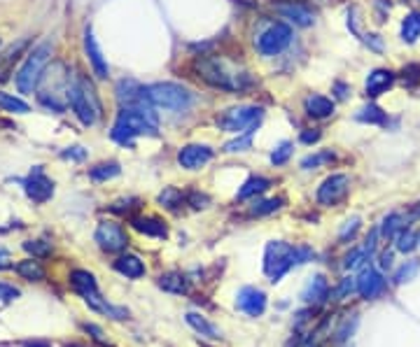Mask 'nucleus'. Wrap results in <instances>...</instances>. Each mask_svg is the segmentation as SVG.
I'll return each mask as SVG.
<instances>
[{"label": "nucleus", "mask_w": 420, "mask_h": 347, "mask_svg": "<svg viewBox=\"0 0 420 347\" xmlns=\"http://www.w3.org/2000/svg\"><path fill=\"white\" fill-rule=\"evenodd\" d=\"M24 249L33 257H47V254H51V242H47V240H26Z\"/></svg>", "instance_id": "nucleus-40"}, {"label": "nucleus", "mask_w": 420, "mask_h": 347, "mask_svg": "<svg viewBox=\"0 0 420 347\" xmlns=\"http://www.w3.org/2000/svg\"><path fill=\"white\" fill-rule=\"evenodd\" d=\"M61 156L63 159H71V161H82L84 156H87V152H84L82 147H71V150H66Z\"/></svg>", "instance_id": "nucleus-48"}, {"label": "nucleus", "mask_w": 420, "mask_h": 347, "mask_svg": "<svg viewBox=\"0 0 420 347\" xmlns=\"http://www.w3.org/2000/svg\"><path fill=\"white\" fill-rule=\"evenodd\" d=\"M302 299L308 306H322V303L329 299V284L324 280V275H315L308 280V284L302 291Z\"/></svg>", "instance_id": "nucleus-17"}, {"label": "nucleus", "mask_w": 420, "mask_h": 347, "mask_svg": "<svg viewBox=\"0 0 420 347\" xmlns=\"http://www.w3.org/2000/svg\"><path fill=\"white\" fill-rule=\"evenodd\" d=\"M292 42V29L285 24H273L271 29H267L257 40V49L264 56H276Z\"/></svg>", "instance_id": "nucleus-9"}, {"label": "nucleus", "mask_w": 420, "mask_h": 347, "mask_svg": "<svg viewBox=\"0 0 420 347\" xmlns=\"http://www.w3.org/2000/svg\"><path fill=\"white\" fill-rule=\"evenodd\" d=\"M304 108L311 117L315 119H324V117H332L334 115V103L324 96H318V93H313V96H308L304 100Z\"/></svg>", "instance_id": "nucleus-24"}, {"label": "nucleus", "mask_w": 420, "mask_h": 347, "mask_svg": "<svg viewBox=\"0 0 420 347\" xmlns=\"http://www.w3.org/2000/svg\"><path fill=\"white\" fill-rule=\"evenodd\" d=\"M383 291H385V277L367 261L362 266V273L357 275V294L362 299L372 301V299H379Z\"/></svg>", "instance_id": "nucleus-12"}, {"label": "nucleus", "mask_w": 420, "mask_h": 347, "mask_svg": "<svg viewBox=\"0 0 420 347\" xmlns=\"http://www.w3.org/2000/svg\"><path fill=\"white\" fill-rule=\"evenodd\" d=\"M280 205H282V198H269V201H257V203L250 207V214H255V217L271 214V212L280 210Z\"/></svg>", "instance_id": "nucleus-38"}, {"label": "nucleus", "mask_w": 420, "mask_h": 347, "mask_svg": "<svg viewBox=\"0 0 420 347\" xmlns=\"http://www.w3.org/2000/svg\"><path fill=\"white\" fill-rule=\"evenodd\" d=\"M212 159V150L208 145H187L178 152V161L180 166L187 170H199Z\"/></svg>", "instance_id": "nucleus-15"}, {"label": "nucleus", "mask_w": 420, "mask_h": 347, "mask_svg": "<svg viewBox=\"0 0 420 347\" xmlns=\"http://www.w3.org/2000/svg\"><path fill=\"white\" fill-rule=\"evenodd\" d=\"M372 259V252L367 249L364 245L362 247H355L353 252H350V254H346V259H344V268H357V266H364L367 261H369Z\"/></svg>", "instance_id": "nucleus-35"}, {"label": "nucleus", "mask_w": 420, "mask_h": 347, "mask_svg": "<svg viewBox=\"0 0 420 347\" xmlns=\"http://www.w3.org/2000/svg\"><path fill=\"white\" fill-rule=\"evenodd\" d=\"M10 257H7V252H0V271H5V268H10Z\"/></svg>", "instance_id": "nucleus-53"}, {"label": "nucleus", "mask_w": 420, "mask_h": 347, "mask_svg": "<svg viewBox=\"0 0 420 347\" xmlns=\"http://www.w3.org/2000/svg\"><path fill=\"white\" fill-rule=\"evenodd\" d=\"M194 68L201 80L208 82L210 86H215V89L243 91L252 84L250 75L243 73L238 66L229 63L227 58H220V56H199Z\"/></svg>", "instance_id": "nucleus-1"}, {"label": "nucleus", "mask_w": 420, "mask_h": 347, "mask_svg": "<svg viewBox=\"0 0 420 347\" xmlns=\"http://www.w3.org/2000/svg\"><path fill=\"white\" fill-rule=\"evenodd\" d=\"M359 229V217H353V219H348L344 224V229L339 231V240L341 242H346V240H353L355 238V233Z\"/></svg>", "instance_id": "nucleus-43"}, {"label": "nucleus", "mask_w": 420, "mask_h": 347, "mask_svg": "<svg viewBox=\"0 0 420 347\" xmlns=\"http://www.w3.org/2000/svg\"><path fill=\"white\" fill-rule=\"evenodd\" d=\"M313 257V252L308 247H292L290 242L273 240L264 249V273L271 277V282H280V277L285 275L290 268L306 264Z\"/></svg>", "instance_id": "nucleus-2"}, {"label": "nucleus", "mask_w": 420, "mask_h": 347, "mask_svg": "<svg viewBox=\"0 0 420 347\" xmlns=\"http://www.w3.org/2000/svg\"><path fill=\"white\" fill-rule=\"evenodd\" d=\"M131 227L138 233H145V236H152V238H166L168 236L166 222L157 219V217H133Z\"/></svg>", "instance_id": "nucleus-19"}, {"label": "nucleus", "mask_w": 420, "mask_h": 347, "mask_svg": "<svg viewBox=\"0 0 420 347\" xmlns=\"http://www.w3.org/2000/svg\"><path fill=\"white\" fill-rule=\"evenodd\" d=\"M236 308L247 317H260L267 310V294L257 287H243L236 294Z\"/></svg>", "instance_id": "nucleus-13"}, {"label": "nucleus", "mask_w": 420, "mask_h": 347, "mask_svg": "<svg viewBox=\"0 0 420 347\" xmlns=\"http://www.w3.org/2000/svg\"><path fill=\"white\" fill-rule=\"evenodd\" d=\"M269 187H271V180H267V177H250L241 189H238V198L245 201V198H252L257 194L267 192Z\"/></svg>", "instance_id": "nucleus-29"}, {"label": "nucleus", "mask_w": 420, "mask_h": 347, "mask_svg": "<svg viewBox=\"0 0 420 347\" xmlns=\"http://www.w3.org/2000/svg\"><path fill=\"white\" fill-rule=\"evenodd\" d=\"M392 84H395V73L388 71V68H376V71H372L369 75H367V84H364L367 96L379 98L390 89Z\"/></svg>", "instance_id": "nucleus-16"}, {"label": "nucleus", "mask_w": 420, "mask_h": 347, "mask_svg": "<svg viewBox=\"0 0 420 347\" xmlns=\"http://www.w3.org/2000/svg\"><path fill=\"white\" fill-rule=\"evenodd\" d=\"M84 331L91 333L93 336V341H98V343H106V338H103V331L96 326V324H84Z\"/></svg>", "instance_id": "nucleus-49"}, {"label": "nucleus", "mask_w": 420, "mask_h": 347, "mask_svg": "<svg viewBox=\"0 0 420 347\" xmlns=\"http://www.w3.org/2000/svg\"><path fill=\"white\" fill-rule=\"evenodd\" d=\"M278 12H280L282 16H285V19L294 21L297 26H311V24H313V12L306 10V7H302V5H294V3L280 5Z\"/></svg>", "instance_id": "nucleus-26"}, {"label": "nucleus", "mask_w": 420, "mask_h": 347, "mask_svg": "<svg viewBox=\"0 0 420 347\" xmlns=\"http://www.w3.org/2000/svg\"><path fill=\"white\" fill-rule=\"evenodd\" d=\"M320 140V131H304L302 133V143L311 145V143H318Z\"/></svg>", "instance_id": "nucleus-51"}, {"label": "nucleus", "mask_w": 420, "mask_h": 347, "mask_svg": "<svg viewBox=\"0 0 420 347\" xmlns=\"http://www.w3.org/2000/svg\"><path fill=\"white\" fill-rule=\"evenodd\" d=\"M187 203H190L192 207H205L210 203V198L205 194H199V192H192L190 196H187Z\"/></svg>", "instance_id": "nucleus-46"}, {"label": "nucleus", "mask_w": 420, "mask_h": 347, "mask_svg": "<svg viewBox=\"0 0 420 347\" xmlns=\"http://www.w3.org/2000/svg\"><path fill=\"white\" fill-rule=\"evenodd\" d=\"M183 201H185V196L180 194L175 187H166L164 192L159 194V203L168 207V210H178V207L183 205Z\"/></svg>", "instance_id": "nucleus-37"}, {"label": "nucleus", "mask_w": 420, "mask_h": 347, "mask_svg": "<svg viewBox=\"0 0 420 347\" xmlns=\"http://www.w3.org/2000/svg\"><path fill=\"white\" fill-rule=\"evenodd\" d=\"M297 347H318V345H315L313 341H304V343H299Z\"/></svg>", "instance_id": "nucleus-57"}, {"label": "nucleus", "mask_w": 420, "mask_h": 347, "mask_svg": "<svg viewBox=\"0 0 420 347\" xmlns=\"http://www.w3.org/2000/svg\"><path fill=\"white\" fill-rule=\"evenodd\" d=\"M119 170H122V168H119V163H115V161H110V163H98V166H93V168L89 170V177L96 180V182H106V180L117 177Z\"/></svg>", "instance_id": "nucleus-31"}, {"label": "nucleus", "mask_w": 420, "mask_h": 347, "mask_svg": "<svg viewBox=\"0 0 420 347\" xmlns=\"http://www.w3.org/2000/svg\"><path fill=\"white\" fill-rule=\"evenodd\" d=\"M110 135H113V140L122 145H133V138L138 135H157V117H152L143 110L122 108Z\"/></svg>", "instance_id": "nucleus-3"}, {"label": "nucleus", "mask_w": 420, "mask_h": 347, "mask_svg": "<svg viewBox=\"0 0 420 347\" xmlns=\"http://www.w3.org/2000/svg\"><path fill=\"white\" fill-rule=\"evenodd\" d=\"M390 266H392V254L390 252H383L381 254V268L385 271V268H390Z\"/></svg>", "instance_id": "nucleus-52"}, {"label": "nucleus", "mask_w": 420, "mask_h": 347, "mask_svg": "<svg viewBox=\"0 0 420 347\" xmlns=\"http://www.w3.org/2000/svg\"><path fill=\"white\" fill-rule=\"evenodd\" d=\"M24 185H26V196H29L31 201H36V203H45V201H49V198H51V194H54V185H51L49 177H45L42 168L33 170Z\"/></svg>", "instance_id": "nucleus-14"}, {"label": "nucleus", "mask_w": 420, "mask_h": 347, "mask_svg": "<svg viewBox=\"0 0 420 347\" xmlns=\"http://www.w3.org/2000/svg\"><path fill=\"white\" fill-rule=\"evenodd\" d=\"M418 242H420V236L416 231H411V229H404L399 233V236L395 238V247L397 252H404V254H409V252H414L418 247Z\"/></svg>", "instance_id": "nucleus-32"}, {"label": "nucleus", "mask_w": 420, "mask_h": 347, "mask_svg": "<svg viewBox=\"0 0 420 347\" xmlns=\"http://www.w3.org/2000/svg\"><path fill=\"white\" fill-rule=\"evenodd\" d=\"M420 271V261L418 259H411V261H406L404 266L399 268V271L395 273V277H392V282L395 284H404V282H411L414 277L418 275Z\"/></svg>", "instance_id": "nucleus-34"}, {"label": "nucleus", "mask_w": 420, "mask_h": 347, "mask_svg": "<svg viewBox=\"0 0 420 347\" xmlns=\"http://www.w3.org/2000/svg\"><path fill=\"white\" fill-rule=\"evenodd\" d=\"M71 284H73V289L80 294L82 299H87V296H91V294L98 291L96 277H93L89 271H73L71 273Z\"/></svg>", "instance_id": "nucleus-23"}, {"label": "nucleus", "mask_w": 420, "mask_h": 347, "mask_svg": "<svg viewBox=\"0 0 420 347\" xmlns=\"http://www.w3.org/2000/svg\"><path fill=\"white\" fill-rule=\"evenodd\" d=\"M404 229H406V217L401 214V212H390V214L383 219L379 233H381V236H383L385 240H395Z\"/></svg>", "instance_id": "nucleus-25"}, {"label": "nucleus", "mask_w": 420, "mask_h": 347, "mask_svg": "<svg viewBox=\"0 0 420 347\" xmlns=\"http://www.w3.org/2000/svg\"><path fill=\"white\" fill-rule=\"evenodd\" d=\"M348 189H350V177L344 175V172H337V175H329L322 182L315 196H318L320 205L329 207V205H337L344 201V198L348 196Z\"/></svg>", "instance_id": "nucleus-10"}, {"label": "nucleus", "mask_w": 420, "mask_h": 347, "mask_svg": "<svg viewBox=\"0 0 420 347\" xmlns=\"http://www.w3.org/2000/svg\"><path fill=\"white\" fill-rule=\"evenodd\" d=\"M157 284H159V289H164L168 294H178V296H183V294L190 291V282H187V277L183 273H178V271L159 275Z\"/></svg>", "instance_id": "nucleus-22"}, {"label": "nucleus", "mask_w": 420, "mask_h": 347, "mask_svg": "<svg viewBox=\"0 0 420 347\" xmlns=\"http://www.w3.org/2000/svg\"><path fill=\"white\" fill-rule=\"evenodd\" d=\"M337 91H339V98H346V96H348V93H346L348 86H346V84H337Z\"/></svg>", "instance_id": "nucleus-54"}, {"label": "nucleus", "mask_w": 420, "mask_h": 347, "mask_svg": "<svg viewBox=\"0 0 420 347\" xmlns=\"http://www.w3.org/2000/svg\"><path fill=\"white\" fill-rule=\"evenodd\" d=\"M409 219H420V203L411 210V214H409Z\"/></svg>", "instance_id": "nucleus-55"}, {"label": "nucleus", "mask_w": 420, "mask_h": 347, "mask_svg": "<svg viewBox=\"0 0 420 347\" xmlns=\"http://www.w3.org/2000/svg\"><path fill=\"white\" fill-rule=\"evenodd\" d=\"M0 108L5 112H16V115H26L29 112V105L24 100L10 96V93H0Z\"/></svg>", "instance_id": "nucleus-39"}, {"label": "nucleus", "mask_w": 420, "mask_h": 347, "mask_svg": "<svg viewBox=\"0 0 420 347\" xmlns=\"http://www.w3.org/2000/svg\"><path fill=\"white\" fill-rule=\"evenodd\" d=\"M84 49H87V56L91 61V68H93V73H96V77L106 80V77H108V63H106V58H103V54H101L98 42H96V38H93L91 29L84 31Z\"/></svg>", "instance_id": "nucleus-18"}, {"label": "nucleus", "mask_w": 420, "mask_h": 347, "mask_svg": "<svg viewBox=\"0 0 420 347\" xmlns=\"http://www.w3.org/2000/svg\"><path fill=\"white\" fill-rule=\"evenodd\" d=\"M16 273H19L24 280H31V282H40L42 277H45V268H42L38 261H33V259H26V261L16 264Z\"/></svg>", "instance_id": "nucleus-30"}, {"label": "nucleus", "mask_w": 420, "mask_h": 347, "mask_svg": "<svg viewBox=\"0 0 420 347\" xmlns=\"http://www.w3.org/2000/svg\"><path fill=\"white\" fill-rule=\"evenodd\" d=\"M115 271L128 277V280H138V277L145 275L148 268H145V264L135 254H126V257H119L115 261Z\"/></svg>", "instance_id": "nucleus-21"}, {"label": "nucleus", "mask_w": 420, "mask_h": 347, "mask_svg": "<svg viewBox=\"0 0 420 347\" xmlns=\"http://www.w3.org/2000/svg\"><path fill=\"white\" fill-rule=\"evenodd\" d=\"M367 45H369L374 51H383V40H381V36H367Z\"/></svg>", "instance_id": "nucleus-50"}, {"label": "nucleus", "mask_w": 420, "mask_h": 347, "mask_svg": "<svg viewBox=\"0 0 420 347\" xmlns=\"http://www.w3.org/2000/svg\"><path fill=\"white\" fill-rule=\"evenodd\" d=\"M19 296V289L10 287V284H3L0 282V301H14Z\"/></svg>", "instance_id": "nucleus-47"}, {"label": "nucleus", "mask_w": 420, "mask_h": 347, "mask_svg": "<svg viewBox=\"0 0 420 347\" xmlns=\"http://www.w3.org/2000/svg\"><path fill=\"white\" fill-rule=\"evenodd\" d=\"M353 291H357V277H344L341 280V284H339V296L344 299V296H348V294H353Z\"/></svg>", "instance_id": "nucleus-45"}, {"label": "nucleus", "mask_w": 420, "mask_h": 347, "mask_svg": "<svg viewBox=\"0 0 420 347\" xmlns=\"http://www.w3.org/2000/svg\"><path fill=\"white\" fill-rule=\"evenodd\" d=\"M355 119L362 121V124H385V112L379 105H367L357 112Z\"/></svg>", "instance_id": "nucleus-33"}, {"label": "nucleus", "mask_w": 420, "mask_h": 347, "mask_svg": "<svg viewBox=\"0 0 420 347\" xmlns=\"http://www.w3.org/2000/svg\"><path fill=\"white\" fill-rule=\"evenodd\" d=\"M40 100L42 105H47L56 112H63L68 105H71V86L73 80L71 75H68L66 66L63 63H54L51 66V71L40 77Z\"/></svg>", "instance_id": "nucleus-4"}, {"label": "nucleus", "mask_w": 420, "mask_h": 347, "mask_svg": "<svg viewBox=\"0 0 420 347\" xmlns=\"http://www.w3.org/2000/svg\"><path fill=\"white\" fill-rule=\"evenodd\" d=\"M24 49H26V40L19 42V45H12L5 54H0V82L7 80V75L12 73V66L16 63V58H19Z\"/></svg>", "instance_id": "nucleus-28"}, {"label": "nucleus", "mask_w": 420, "mask_h": 347, "mask_svg": "<svg viewBox=\"0 0 420 347\" xmlns=\"http://www.w3.org/2000/svg\"><path fill=\"white\" fill-rule=\"evenodd\" d=\"M71 108L75 117L82 121L84 126H93L101 117V103L96 98V91L84 77H75L71 86Z\"/></svg>", "instance_id": "nucleus-6"}, {"label": "nucleus", "mask_w": 420, "mask_h": 347, "mask_svg": "<svg viewBox=\"0 0 420 347\" xmlns=\"http://www.w3.org/2000/svg\"><path fill=\"white\" fill-rule=\"evenodd\" d=\"M252 147V133H243L241 138H236V140H231L225 145V152H245Z\"/></svg>", "instance_id": "nucleus-42"}, {"label": "nucleus", "mask_w": 420, "mask_h": 347, "mask_svg": "<svg viewBox=\"0 0 420 347\" xmlns=\"http://www.w3.org/2000/svg\"><path fill=\"white\" fill-rule=\"evenodd\" d=\"M404 3H409V0H404Z\"/></svg>", "instance_id": "nucleus-58"}, {"label": "nucleus", "mask_w": 420, "mask_h": 347, "mask_svg": "<svg viewBox=\"0 0 420 347\" xmlns=\"http://www.w3.org/2000/svg\"><path fill=\"white\" fill-rule=\"evenodd\" d=\"M401 80L406 86H416L420 82V63H411L401 71Z\"/></svg>", "instance_id": "nucleus-44"}, {"label": "nucleus", "mask_w": 420, "mask_h": 347, "mask_svg": "<svg viewBox=\"0 0 420 347\" xmlns=\"http://www.w3.org/2000/svg\"><path fill=\"white\" fill-rule=\"evenodd\" d=\"M145 96H148V100L154 108L168 110V112H185V110H190V105L194 103L192 91L173 82H159V84L145 86Z\"/></svg>", "instance_id": "nucleus-5"}, {"label": "nucleus", "mask_w": 420, "mask_h": 347, "mask_svg": "<svg viewBox=\"0 0 420 347\" xmlns=\"http://www.w3.org/2000/svg\"><path fill=\"white\" fill-rule=\"evenodd\" d=\"M24 347H49L47 343H24Z\"/></svg>", "instance_id": "nucleus-56"}, {"label": "nucleus", "mask_w": 420, "mask_h": 347, "mask_svg": "<svg viewBox=\"0 0 420 347\" xmlns=\"http://www.w3.org/2000/svg\"><path fill=\"white\" fill-rule=\"evenodd\" d=\"M337 156H334V152L329 150H322L318 154H311V156H306V159L302 161V168L304 170H313V168H318V166H324V163H332Z\"/></svg>", "instance_id": "nucleus-36"}, {"label": "nucleus", "mask_w": 420, "mask_h": 347, "mask_svg": "<svg viewBox=\"0 0 420 347\" xmlns=\"http://www.w3.org/2000/svg\"><path fill=\"white\" fill-rule=\"evenodd\" d=\"M290 156H292V143H280L276 150L271 152V163L273 166H282V163H287Z\"/></svg>", "instance_id": "nucleus-41"}, {"label": "nucleus", "mask_w": 420, "mask_h": 347, "mask_svg": "<svg viewBox=\"0 0 420 347\" xmlns=\"http://www.w3.org/2000/svg\"><path fill=\"white\" fill-rule=\"evenodd\" d=\"M262 117H264L262 108L238 105V108L222 112L217 117V126L222 131H229V133H252L255 128L262 124Z\"/></svg>", "instance_id": "nucleus-7"}, {"label": "nucleus", "mask_w": 420, "mask_h": 347, "mask_svg": "<svg viewBox=\"0 0 420 347\" xmlns=\"http://www.w3.org/2000/svg\"><path fill=\"white\" fill-rule=\"evenodd\" d=\"M93 238H96L98 247L103 252H122L128 245L124 229L115 222H101L96 233H93Z\"/></svg>", "instance_id": "nucleus-11"}, {"label": "nucleus", "mask_w": 420, "mask_h": 347, "mask_svg": "<svg viewBox=\"0 0 420 347\" xmlns=\"http://www.w3.org/2000/svg\"><path fill=\"white\" fill-rule=\"evenodd\" d=\"M49 56H51V45H47V42L45 45H38L31 51L26 63L21 66L19 75H16V86H19L21 93H31L40 84V77H42V71H45Z\"/></svg>", "instance_id": "nucleus-8"}, {"label": "nucleus", "mask_w": 420, "mask_h": 347, "mask_svg": "<svg viewBox=\"0 0 420 347\" xmlns=\"http://www.w3.org/2000/svg\"><path fill=\"white\" fill-rule=\"evenodd\" d=\"M185 319H187V324H190L199 336L210 338V341H220V338H222L220 328L212 324V322H208V319H205L203 315H199V312H187Z\"/></svg>", "instance_id": "nucleus-20"}, {"label": "nucleus", "mask_w": 420, "mask_h": 347, "mask_svg": "<svg viewBox=\"0 0 420 347\" xmlns=\"http://www.w3.org/2000/svg\"><path fill=\"white\" fill-rule=\"evenodd\" d=\"M418 38H420V12L414 10L401 19V40L406 45H414Z\"/></svg>", "instance_id": "nucleus-27"}]
</instances>
